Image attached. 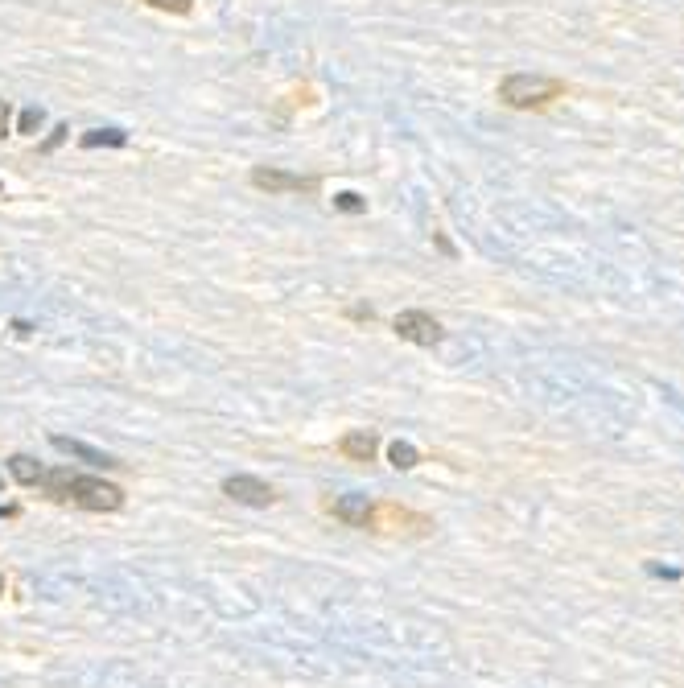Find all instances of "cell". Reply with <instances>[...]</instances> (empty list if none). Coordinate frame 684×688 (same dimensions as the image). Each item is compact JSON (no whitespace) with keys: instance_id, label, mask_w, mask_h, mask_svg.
I'll return each instance as SVG.
<instances>
[{"instance_id":"cell-10","label":"cell","mask_w":684,"mask_h":688,"mask_svg":"<svg viewBox=\"0 0 684 688\" xmlns=\"http://www.w3.org/2000/svg\"><path fill=\"white\" fill-rule=\"evenodd\" d=\"M99 145H128V132H120V128H95V132H87L83 136V149H99Z\"/></svg>"},{"instance_id":"cell-3","label":"cell","mask_w":684,"mask_h":688,"mask_svg":"<svg viewBox=\"0 0 684 688\" xmlns=\"http://www.w3.org/2000/svg\"><path fill=\"white\" fill-rule=\"evenodd\" d=\"M396 334L417 342V347H437L441 342V322L433 314H425V309H404V314H396Z\"/></svg>"},{"instance_id":"cell-12","label":"cell","mask_w":684,"mask_h":688,"mask_svg":"<svg viewBox=\"0 0 684 688\" xmlns=\"http://www.w3.org/2000/svg\"><path fill=\"white\" fill-rule=\"evenodd\" d=\"M334 206H338V211H347V215H359V211H363V198L347 190V194H338V198H334Z\"/></svg>"},{"instance_id":"cell-13","label":"cell","mask_w":684,"mask_h":688,"mask_svg":"<svg viewBox=\"0 0 684 688\" xmlns=\"http://www.w3.org/2000/svg\"><path fill=\"white\" fill-rule=\"evenodd\" d=\"M42 128V108H25L21 112V132H38Z\"/></svg>"},{"instance_id":"cell-5","label":"cell","mask_w":684,"mask_h":688,"mask_svg":"<svg viewBox=\"0 0 684 688\" xmlns=\"http://www.w3.org/2000/svg\"><path fill=\"white\" fill-rule=\"evenodd\" d=\"M330 511L351 528H375V515H380V507H375L367 495H342L330 503Z\"/></svg>"},{"instance_id":"cell-17","label":"cell","mask_w":684,"mask_h":688,"mask_svg":"<svg viewBox=\"0 0 684 688\" xmlns=\"http://www.w3.org/2000/svg\"><path fill=\"white\" fill-rule=\"evenodd\" d=\"M0 594H5V577H0Z\"/></svg>"},{"instance_id":"cell-15","label":"cell","mask_w":684,"mask_h":688,"mask_svg":"<svg viewBox=\"0 0 684 688\" xmlns=\"http://www.w3.org/2000/svg\"><path fill=\"white\" fill-rule=\"evenodd\" d=\"M9 120H13V108H9V99H0V136L9 132Z\"/></svg>"},{"instance_id":"cell-8","label":"cell","mask_w":684,"mask_h":688,"mask_svg":"<svg viewBox=\"0 0 684 688\" xmlns=\"http://www.w3.org/2000/svg\"><path fill=\"white\" fill-rule=\"evenodd\" d=\"M375 450H380V437L367 433V429L342 437V454H347L351 462H371V458H375Z\"/></svg>"},{"instance_id":"cell-6","label":"cell","mask_w":684,"mask_h":688,"mask_svg":"<svg viewBox=\"0 0 684 688\" xmlns=\"http://www.w3.org/2000/svg\"><path fill=\"white\" fill-rule=\"evenodd\" d=\"M252 186L272 190V194H285V190H310L314 182L297 178V174H285V169H252Z\"/></svg>"},{"instance_id":"cell-9","label":"cell","mask_w":684,"mask_h":688,"mask_svg":"<svg viewBox=\"0 0 684 688\" xmlns=\"http://www.w3.org/2000/svg\"><path fill=\"white\" fill-rule=\"evenodd\" d=\"M9 470H13L17 483H25V487H38L42 478H46V470H42L38 462H33L29 454H13V458H9Z\"/></svg>"},{"instance_id":"cell-4","label":"cell","mask_w":684,"mask_h":688,"mask_svg":"<svg viewBox=\"0 0 684 688\" xmlns=\"http://www.w3.org/2000/svg\"><path fill=\"white\" fill-rule=\"evenodd\" d=\"M223 495L235 499V503H248V507H268L272 499H277L264 478H252V474H231V478H223Z\"/></svg>"},{"instance_id":"cell-2","label":"cell","mask_w":684,"mask_h":688,"mask_svg":"<svg viewBox=\"0 0 684 688\" xmlns=\"http://www.w3.org/2000/svg\"><path fill=\"white\" fill-rule=\"evenodd\" d=\"M565 95V83L561 79H549V75H507L499 83V99L507 108H520V112H532V108H549L553 99Z\"/></svg>"},{"instance_id":"cell-11","label":"cell","mask_w":684,"mask_h":688,"mask_svg":"<svg viewBox=\"0 0 684 688\" xmlns=\"http://www.w3.org/2000/svg\"><path fill=\"white\" fill-rule=\"evenodd\" d=\"M388 458H392L396 470H413V466L421 462V454H417L408 441H392V445H388Z\"/></svg>"},{"instance_id":"cell-7","label":"cell","mask_w":684,"mask_h":688,"mask_svg":"<svg viewBox=\"0 0 684 688\" xmlns=\"http://www.w3.org/2000/svg\"><path fill=\"white\" fill-rule=\"evenodd\" d=\"M54 450H58V454H71V458H79V462H87V466H120L112 454L91 450L87 441H75V437H54Z\"/></svg>"},{"instance_id":"cell-1","label":"cell","mask_w":684,"mask_h":688,"mask_svg":"<svg viewBox=\"0 0 684 688\" xmlns=\"http://www.w3.org/2000/svg\"><path fill=\"white\" fill-rule=\"evenodd\" d=\"M42 487L50 499L58 503H75L83 511H120L124 507V491L104 483V478H91V474H71V470H50L42 478Z\"/></svg>"},{"instance_id":"cell-16","label":"cell","mask_w":684,"mask_h":688,"mask_svg":"<svg viewBox=\"0 0 684 688\" xmlns=\"http://www.w3.org/2000/svg\"><path fill=\"white\" fill-rule=\"evenodd\" d=\"M5 515H13V507H0V520H5Z\"/></svg>"},{"instance_id":"cell-14","label":"cell","mask_w":684,"mask_h":688,"mask_svg":"<svg viewBox=\"0 0 684 688\" xmlns=\"http://www.w3.org/2000/svg\"><path fill=\"white\" fill-rule=\"evenodd\" d=\"M149 5H157L165 13H190V0H149Z\"/></svg>"}]
</instances>
